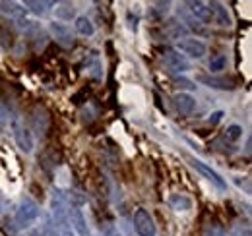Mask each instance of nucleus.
I'll list each match as a JSON object with an SVG mask.
<instances>
[{
    "label": "nucleus",
    "mask_w": 252,
    "mask_h": 236,
    "mask_svg": "<svg viewBox=\"0 0 252 236\" xmlns=\"http://www.w3.org/2000/svg\"><path fill=\"white\" fill-rule=\"evenodd\" d=\"M41 215V209L39 206L33 202L32 198H24L20 202V206L16 207V213H14V225L18 231H24L28 227H32L33 223L39 219Z\"/></svg>",
    "instance_id": "nucleus-1"
},
{
    "label": "nucleus",
    "mask_w": 252,
    "mask_h": 236,
    "mask_svg": "<svg viewBox=\"0 0 252 236\" xmlns=\"http://www.w3.org/2000/svg\"><path fill=\"white\" fill-rule=\"evenodd\" d=\"M204 236H225V233L221 231L220 227H208L206 233H204Z\"/></svg>",
    "instance_id": "nucleus-24"
},
{
    "label": "nucleus",
    "mask_w": 252,
    "mask_h": 236,
    "mask_svg": "<svg viewBox=\"0 0 252 236\" xmlns=\"http://www.w3.org/2000/svg\"><path fill=\"white\" fill-rule=\"evenodd\" d=\"M32 122H33V130H37L39 134H47V128H49V115H47L45 109L37 107V109L33 111Z\"/></svg>",
    "instance_id": "nucleus-13"
},
{
    "label": "nucleus",
    "mask_w": 252,
    "mask_h": 236,
    "mask_svg": "<svg viewBox=\"0 0 252 236\" xmlns=\"http://www.w3.org/2000/svg\"><path fill=\"white\" fill-rule=\"evenodd\" d=\"M208 8L212 10V18L216 16V22L223 26V28H229L233 22H231V16H229V12H227V8L220 4V2H210L208 4Z\"/></svg>",
    "instance_id": "nucleus-11"
},
{
    "label": "nucleus",
    "mask_w": 252,
    "mask_h": 236,
    "mask_svg": "<svg viewBox=\"0 0 252 236\" xmlns=\"http://www.w3.org/2000/svg\"><path fill=\"white\" fill-rule=\"evenodd\" d=\"M55 12H57V18L59 20L68 22V20H72L76 16V6L72 2H61V4H57V10Z\"/></svg>",
    "instance_id": "nucleus-18"
},
{
    "label": "nucleus",
    "mask_w": 252,
    "mask_h": 236,
    "mask_svg": "<svg viewBox=\"0 0 252 236\" xmlns=\"http://www.w3.org/2000/svg\"><path fill=\"white\" fill-rule=\"evenodd\" d=\"M74 28H76V31H78L80 35H84V37H92L95 33L94 24H92V20H90L88 16H78V18L74 20Z\"/></svg>",
    "instance_id": "nucleus-15"
},
{
    "label": "nucleus",
    "mask_w": 252,
    "mask_h": 236,
    "mask_svg": "<svg viewBox=\"0 0 252 236\" xmlns=\"http://www.w3.org/2000/svg\"><path fill=\"white\" fill-rule=\"evenodd\" d=\"M68 225L76 236H92V231L88 227V219L84 217L80 207L68 206Z\"/></svg>",
    "instance_id": "nucleus-4"
},
{
    "label": "nucleus",
    "mask_w": 252,
    "mask_h": 236,
    "mask_svg": "<svg viewBox=\"0 0 252 236\" xmlns=\"http://www.w3.org/2000/svg\"><path fill=\"white\" fill-rule=\"evenodd\" d=\"M177 51L183 53V57L187 55L190 59H202L206 55V45L198 39H183L177 43Z\"/></svg>",
    "instance_id": "nucleus-6"
},
{
    "label": "nucleus",
    "mask_w": 252,
    "mask_h": 236,
    "mask_svg": "<svg viewBox=\"0 0 252 236\" xmlns=\"http://www.w3.org/2000/svg\"><path fill=\"white\" fill-rule=\"evenodd\" d=\"M134 231L138 236H156L158 235V227L156 221L152 217V213L144 207L134 211Z\"/></svg>",
    "instance_id": "nucleus-2"
},
{
    "label": "nucleus",
    "mask_w": 252,
    "mask_h": 236,
    "mask_svg": "<svg viewBox=\"0 0 252 236\" xmlns=\"http://www.w3.org/2000/svg\"><path fill=\"white\" fill-rule=\"evenodd\" d=\"M49 31H51L53 39H55L59 45H63V47H72V45L76 43L72 30H70L68 26H64V24H57V22H53V24L49 26Z\"/></svg>",
    "instance_id": "nucleus-7"
},
{
    "label": "nucleus",
    "mask_w": 252,
    "mask_h": 236,
    "mask_svg": "<svg viewBox=\"0 0 252 236\" xmlns=\"http://www.w3.org/2000/svg\"><path fill=\"white\" fill-rule=\"evenodd\" d=\"M227 140H231V142H237L241 136H243V128L239 126V124H233V126H229L227 128Z\"/></svg>",
    "instance_id": "nucleus-20"
},
{
    "label": "nucleus",
    "mask_w": 252,
    "mask_h": 236,
    "mask_svg": "<svg viewBox=\"0 0 252 236\" xmlns=\"http://www.w3.org/2000/svg\"><path fill=\"white\" fill-rule=\"evenodd\" d=\"M223 68H225V57L223 55H216L210 60V72H220Z\"/></svg>",
    "instance_id": "nucleus-21"
},
{
    "label": "nucleus",
    "mask_w": 252,
    "mask_h": 236,
    "mask_svg": "<svg viewBox=\"0 0 252 236\" xmlns=\"http://www.w3.org/2000/svg\"><path fill=\"white\" fill-rule=\"evenodd\" d=\"M12 134H14V140L18 144V148L22 149L24 153H32L33 151V136L32 130L22 122V120H14L12 122Z\"/></svg>",
    "instance_id": "nucleus-3"
},
{
    "label": "nucleus",
    "mask_w": 252,
    "mask_h": 236,
    "mask_svg": "<svg viewBox=\"0 0 252 236\" xmlns=\"http://www.w3.org/2000/svg\"><path fill=\"white\" fill-rule=\"evenodd\" d=\"M173 105H175V109H177V113L181 117H190L194 113V109H196V99L190 93H183L181 91V93H177L173 97Z\"/></svg>",
    "instance_id": "nucleus-8"
},
{
    "label": "nucleus",
    "mask_w": 252,
    "mask_h": 236,
    "mask_svg": "<svg viewBox=\"0 0 252 236\" xmlns=\"http://www.w3.org/2000/svg\"><path fill=\"white\" fill-rule=\"evenodd\" d=\"M0 10L6 14V16H10V18H16V20H24V16H26V8H22V4H18V2H0Z\"/></svg>",
    "instance_id": "nucleus-14"
},
{
    "label": "nucleus",
    "mask_w": 252,
    "mask_h": 236,
    "mask_svg": "<svg viewBox=\"0 0 252 236\" xmlns=\"http://www.w3.org/2000/svg\"><path fill=\"white\" fill-rule=\"evenodd\" d=\"M169 206L175 211H189V209H192V200L187 198L185 194H173L169 198Z\"/></svg>",
    "instance_id": "nucleus-17"
},
{
    "label": "nucleus",
    "mask_w": 252,
    "mask_h": 236,
    "mask_svg": "<svg viewBox=\"0 0 252 236\" xmlns=\"http://www.w3.org/2000/svg\"><path fill=\"white\" fill-rule=\"evenodd\" d=\"M190 6V12L198 18V20H202V22H206V24H210L214 18H212V10L208 8V4L206 2H200V0H192L189 2Z\"/></svg>",
    "instance_id": "nucleus-12"
},
{
    "label": "nucleus",
    "mask_w": 252,
    "mask_h": 236,
    "mask_svg": "<svg viewBox=\"0 0 252 236\" xmlns=\"http://www.w3.org/2000/svg\"><path fill=\"white\" fill-rule=\"evenodd\" d=\"M163 59L167 62V66L173 70V72H187L190 70V62L187 60V57H183L179 51H171V49H167L165 51V55H163Z\"/></svg>",
    "instance_id": "nucleus-9"
},
{
    "label": "nucleus",
    "mask_w": 252,
    "mask_h": 236,
    "mask_svg": "<svg viewBox=\"0 0 252 236\" xmlns=\"http://www.w3.org/2000/svg\"><path fill=\"white\" fill-rule=\"evenodd\" d=\"M53 6H57V2H35V0H26L24 2V8L32 10L33 14H37V16H45Z\"/></svg>",
    "instance_id": "nucleus-16"
},
{
    "label": "nucleus",
    "mask_w": 252,
    "mask_h": 236,
    "mask_svg": "<svg viewBox=\"0 0 252 236\" xmlns=\"http://www.w3.org/2000/svg\"><path fill=\"white\" fill-rule=\"evenodd\" d=\"M190 165L202 175V177L206 178V180H210L216 188H220V190H227V182L220 177V173H216L212 167H208L204 161H200V159H190Z\"/></svg>",
    "instance_id": "nucleus-5"
},
{
    "label": "nucleus",
    "mask_w": 252,
    "mask_h": 236,
    "mask_svg": "<svg viewBox=\"0 0 252 236\" xmlns=\"http://www.w3.org/2000/svg\"><path fill=\"white\" fill-rule=\"evenodd\" d=\"M30 236H43V233H41V229H35V231L30 233Z\"/></svg>",
    "instance_id": "nucleus-28"
},
{
    "label": "nucleus",
    "mask_w": 252,
    "mask_h": 236,
    "mask_svg": "<svg viewBox=\"0 0 252 236\" xmlns=\"http://www.w3.org/2000/svg\"><path fill=\"white\" fill-rule=\"evenodd\" d=\"M6 126H8V113H6V109L0 105V132H4Z\"/></svg>",
    "instance_id": "nucleus-22"
},
{
    "label": "nucleus",
    "mask_w": 252,
    "mask_h": 236,
    "mask_svg": "<svg viewBox=\"0 0 252 236\" xmlns=\"http://www.w3.org/2000/svg\"><path fill=\"white\" fill-rule=\"evenodd\" d=\"M103 236H123V233L117 229V227H113V225H109L105 231H103Z\"/></svg>",
    "instance_id": "nucleus-25"
},
{
    "label": "nucleus",
    "mask_w": 252,
    "mask_h": 236,
    "mask_svg": "<svg viewBox=\"0 0 252 236\" xmlns=\"http://www.w3.org/2000/svg\"><path fill=\"white\" fill-rule=\"evenodd\" d=\"M221 118H223V111H216V113H212V115H210V124H212V126H216Z\"/></svg>",
    "instance_id": "nucleus-26"
},
{
    "label": "nucleus",
    "mask_w": 252,
    "mask_h": 236,
    "mask_svg": "<svg viewBox=\"0 0 252 236\" xmlns=\"http://www.w3.org/2000/svg\"><path fill=\"white\" fill-rule=\"evenodd\" d=\"M59 231H61V236H76L74 235V231L70 229V225H64V227H61Z\"/></svg>",
    "instance_id": "nucleus-27"
},
{
    "label": "nucleus",
    "mask_w": 252,
    "mask_h": 236,
    "mask_svg": "<svg viewBox=\"0 0 252 236\" xmlns=\"http://www.w3.org/2000/svg\"><path fill=\"white\" fill-rule=\"evenodd\" d=\"M175 84H177V88H183V89H194L196 88L192 82L185 80V78H177V80H175Z\"/></svg>",
    "instance_id": "nucleus-23"
},
{
    "label": "nucleus",
    "mask_w": 252,
    "mask_h": 236,
    "mask_svg": "<svg viewBox=\"0 0 252 236\" xmlns=\"http://www.w3.org/2000/svg\"><path fill=\"white\" fill-rule=\"evenodd\" d=\"M198 82L212 89H221V91L235 89V80L225 78V76H198Z\"/></svg>",
    "instance_id": "nucleus-10"
},
{
    "label": "nucleus",
    "mask_w": 252,
    "mask_h": 236,
    "mask_svg": "<svg viewBox=\"0 0 252 236\" xmlns=\"http://www.w3.org/2000/svg\"><path fill=\"white\" fill-rule=\"evenodd\" d=\"M41 233H43V236H61V231L57 229V225L53 223L51 217H47L45 225H41Z\"/></svg>",
    "instance_id": "nucleus-19"
}]
</instances>
